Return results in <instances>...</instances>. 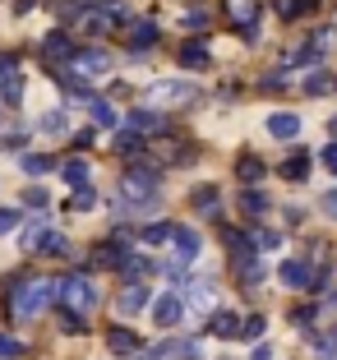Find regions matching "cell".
Listing matches in <instances>:
<instances>
[{
  "label": "cell",
  "instance_id": "1",
  "mask_svg": "<svg viewBox=\"0 0 337 360\" xmlns=\"http://www.w3.org/2000/svg\"><path fill=\"white\" fill-rule=\"evenodd\" d=\"M61 300H65V309H74V314L88 319V309L97 305V286L84 282L79 273H70V277H61Z\"/></svg>",
  "mask_w": 337,
  "mask_h": 360
},
{
  "label": "cell",
  "instance_id": "2",
  "mask_svg": "<svg viewBox=\"0 0 337 360\" xmlns=\"http://www.w3.org/2000/svg\"><path fill=\"white\" fill-rule=\"evenodd\" d=\"M23 250H46V255H65L70 245H65V236L56 231V226L32 222V226H28V236H23Z\"/></svg>",
  "mask_w": 337,
  "mask_h": 360
},
{
  "label": "cell",
  "instance_id": "3",
  "mask_svg": "<svg viewBox=\"0 0 337 360\" xmlns=\"http://www.w3.org/2000/svg\"><path fill=\"white\" fill-rule=\"evenodd\" d=\"M277 277H282V286H291V291H305V286H324V277H328V273H319V268L300 264V259H286Z\"/></svg>",
  "mask_w": 337,
  "mask_h": 360
},
{
  "label": "cell",
  "instance_id": "4",
  "mask_svg": "<svg viewBox=\"0 0 337 360\" xmlns=\"http://www.w3.org/2000/svg\"><path fill=\"white\" fill-rule=\"evenodd\" d=\"M74 51H79V46H74V42H70V32H61V28L42 37V60H46V65H65V60H74Z\"/></svg>",
  "mask_w": 337,
  "mask_h": 360
},
{
  "label": "cell",
  "instance_id": "5",
  "mask_svg": "<svg viewBox=\"0 0 337 360\" xmlns=\"http://www.w3.org/2000/svg\"><path fill=\"white\" fill-rule=\"evenodd\" d=\"M227 14H231V23L245 32L254 42V23H259V0H227Z\"/></svg>",
  "mask_w": 337,
  "mask_h": 360
},
{
  "label": "cell",
  "instance_id": "6",
  "mask_svg": "<svg viewBox=\"0 0 337 360\" xmlns=\"http://www.w3.org/2000/svg\"><path fill=\"white\" fill-rule=\"evenodd\" d=\"M203 356V342L185 338V342H167V347H153V360H199Z\"/></svg>",
  "mask_w": 337,
  "mask_h": 360
},
{
  "label": "cell",
  "instance_id": "7",
  "mask_svg": "<svg viewBox=\"0 0 337 360\" xmlns=\"http://www.w3.org/2000/svg\"><path fill=\"white\" fill-rule=\"evenodd\" d=\"M125 129H129V134H167V116H153V111L139 106V111L125 116Z\"/></svg>",
  "mask_w": 337,
  "mask_h": 360
},
{
  "label": "cell",
  "instance_id": "8",
  "mask_svg": "<svg viewBox=\"0 0 337 360\" xmlns=\"http://www.w3.org/2000/svg\"><path fill=\"white\" fill-rule=\"evenodd\" d=\"M158 19H139V23H129V51H134V56H144L148 51V46H153V42H158Z\"/></svg>",
  "mask_w": 337,
  "mask_h": 360
},
{
  "label": "cell",
  "instance_id": "9",
  "mask_svg": "<svg viewBox=\"0 0 337 360\" xmlns=\"http://www.w3.org/2000/svg\"><path fill=\"white\" fill-rule=\"evenodd\" d=\"M153 319H158V328H176L180 319H185V305H180V296H158V305H153Z\"/></svg>",
  "mask_w": 337,
  "mask_h": 360
},
{
  "label": "cell",
  "instance_id": "10",
  "mask_svg": "<svg viewBox=\"0 0 337 360\" xmlns=\"http://www.w3.org/2000/svg\"><path fill=\"white\" fill-rule=\"evenodd\" d=\"M74 65H79L84 75H106V70H111V56L97 51V46H88V51H74Z\"/></svg>",
  "mask_w": 337,
  "mask_h": 360
},
{
  "label": "cell",
  "instance_id": "11",
  "mask_svg": "<svg viewBox=\"0 0 337 360\" xmlns=\"http://www.w3.org/2000/svg\"><path fill=\"white\" fill-rule=\"evenodd\" d=\"M268 134H273V139H295V134H300V116H291V111H273V116H268Z\"/></svg>",
  "mask_w": 337,
  "mask_h": 360
},
{
  "label": "cell",
  "instance_id": "12",
  "mask_svg": "<svg viewBox=\"0 0 337 360\" xmlns=\"http://www.w3.org/2000/svg\"><path fill=\"white\" fill-rule=\"evenodd\" d=\"M106 347L116 351V356H134V351H139V338H134L129 328H120V323H116V328H106Z\"/></svg>",
  "mask_w": 337,
  "mask_h": 360
},
{
  "label": "cell",
  "instance_id": "13",
  "mask_svg": "<svg viewBox=\"0 0 337 360\" xmlns=\"http://www.w3.org/2000/svg\"><path fill=\"white\" fill-rule=\"evenodd\" d=\"M176 56H180V65H185V70H208V60H212L203 42H185Z\"/></svg>",
  "mask_w": 337,
  "mask_h": 360
},
{
  "label": "cell",
  "instance_id": "14",
  "mask_svg": "<svg viewBox=\"0 0 337 360\" xmlns=\"http://www.w3.org/2000/svg\"><path fill=\"white\" fill-rule=\"evenodd\" d=\"M176 255L180 259H199V250H203V240H199V231H185V226H176Z\"/></svg>",
  "mask_w": 337,
  "mask_h": 360
},
{
  "label": "cell",
  "instance_id": "15",
  "mask_svg": "<svg viewBox=\"0 0 337 360\" xmlns=\"http://www.w3.org/2000/svg\"><path fill=\"white\" fill-rule=\"evenodd\" d=\"M116 305H120V314H139V309L148 305V291H144V286H120Z\"/></svg>",
  "mask_w": 337,
  "mask_h": 360
},
{
  "label": "cell",
  "instance_id": "16",
  "mask_svg": "<svg viewBox=\"0 0 337 360\" xmlns=\"http://www.w3.org/2000/svg\"><path fill=\"white\" fill-rule=\"evenodd\" d=\"M264 171H268V162H264V158H254V153H245V158L236 162V180H245V185H254V180L264 176Z\"/></svg>",
  "mask_w": 337,
  "mask_h": 360
},
{
  "label": "cell",
  "instance_id": "17",
  "mask_svg": "<svg viewBox=\"0 0 337 360\" xmlns=\"http://www.w3.org/2000/svg\"><path fill=\"white\" fill-rule=\"evenodd\" d=\"M148 268H153V264H148L144 255H125V259H120V268H116V273H125V286H139V277H144Z\"/></svg>",
  "mask_w": 337,
  "mask_h": 360
},
{
  "label": "cell",
  "instance_id": "18",
  "mask_svg": "<svg viewBox=\"0 0 337 360\" xmlns=\"http://www.w3.org/2000/svg\"><path fill=\"white\" fill-rule=\"evenodd\" d=\"M277 171H282V180H305L310 176V153H291Z\"/></svg>",
  "mask_w": 337,
  "mask_h": 360
},
{
  "label": "cell",
  "instance_id": "19",
  "mask_svg": "<svg viewBox=\"0 0 337 360\" xmlns=\"http://www.w3.org/2000/svg\"><path fill=\"white\" fill-rule=\"evenodd\" d=\"M241 212H245V217H264V212H268V194L264 190H245L241 194Z\"/></svg>",
  "mask_w": 337,
  "mask_h": 360
},
{
  "label": "cell",
  "instance_id": "20",
  "mask_svg": "<svg viewBox=\"0 0 337 360\" xmlns=\"http://www.w3.org/2000/svg\"><path fill=\"white\" fill-rule=\"evenodd\" d=\"M84 102H88V116H93L97 125H120V120H116V111H111V102H102V97H93V93H88Z\"/></svg>",
  "mask_w": 337,
  "mask_h": 360
},
{
  "label": "cell",
  "instance_id": "21",
  "mask_svg": "<svg viewBox=\"0 0 337 360\" xmlns=\"http://www.w3.org/2000/svg\"><path fill=\"white\" fill-rule=\"evenodd\" d=\"M212 333H217V338H236V333H241V319L231 314V309H217V314H212V323H208Z\"/></svg>",
  "mask_w": 337,
  "mask_h": 360
},
{
  "label": "cell",
  "instance_id": "22",
  "mask_svg": "<svg viewBox=\"0 0 337 360\" xmlns=\"http://www.w3.org/2000/svg\"><path fill=\"white\" fill-rule=\"evenodd\" d=\"M153 97H162V102H185V97H194V88L171 79V84H158V88H153Z\"/></svg>",
  "mask_w": 337,
  "mask_h": 360
},
{
  "label": "cell",
  "instance_id": "23",
  "mask_svg": "<svg viewBox=\"0 0 337 360\" xmlns=\"http://www.w3.org/2000/svg\"><path fill=\"white\" fill-rule=\"evenodd\" d=\"M19 167L28 171V176H46V171H56V158H42V153H23Z\"/></svg>",
  "mask_w": 337,
  "mask_h": 360
},
{
  "label": "cell",
  "instance_id": "24",
  "mask_svg": "<svg viewBox=\"0 0 337 360\" xmlns=\"http://www.w3.org/2000/svg\"><path fill=\"white\" fill-rule=\"evenodd\" d=\"M61 176L70 180L74 190H79V185H88V162H79V158H70V162H61Z\"/></svg>",
  "mask_w": 337,
  "mask_h": 360
},
{
  "label": "cell",
  "instance_id": "25",
  "mask_svg": "<svg viewBox=\"0 0 337 360\" xmlns=\"http://www.w3.org/2000/svg\"><path fill=\"white\" fill-rule=\"evenodd\" d=\"M171 236H176V222H148L144 226V240L148 245H167Z\"/></svg>",
  "mask_w": 337,
  "mask_h": 360
},
{
  "label": "cell",
  "instance_id": "26",
  "mask_svg": "<svg viewBox=\"0 0 337 360\" xmlns=\"http://www.w3.org/2000/svg\"><path fill=\"white\" fill-rule=\"evenodd\" d=\"M0 97H5V102H19V97H23V75H19V70H14V75H5V79H0Z\"/></svg>",
  "mask_w": 337,
  "mask_h": 360
},
{
  "label": "cell",
  "instance_id": "27",
  "mask_svg": "<svg viewBox=\"0 0 337 360\" xmlns=\"http://www.w3.org/2000/svg\"><path fill=\"white\" fill-rule=\"evenodd\" d=\"M70 208H74V212L97 208V190H93V185H79V190H74V199H70Z\"/></svg>",
  "mask_w": 337,
  "mask_h": 360
},
{
  "label": "cell",
  "instance_id": "28",
  "mask_svg": "<svg viewBox=\"0 0 337 360\" xmlns=\"http://www.w3.org/2000/svg\"><path fill=\"white\" fill-rule=\"evenodd\" d=\"M190 199H194V208H199V212H217V190H212V185H199Z\"/></svg>",
  "mask_w": 337,
  "mask_h": 360
},
{
  "label": "cell",
  "instance_id": "29",
  "mask_svg": "<svg viewBox=\"0 0 337 360\" xmlns=\"http://www.w3.org/2000/svg\"><path fill=\"white\" fill-rule=\"evenodd\" d=\"M300 88H305V93H310V97H324V93H328V88H333V79H328V75H324V70H314V75H310V79H305V84H300Z\"/></svg>",
  "mask_w": 337,
  "mask_h": 360
},
{
  "label": "cell",
  "instance_id": "30",
  "mask_svg": "<svg viewBox=\"0 0 337 360\" xmlns=\"http://www.w3.org/2000/svg\"><path fill=\"white\" fill-rule=\"evenodd\" d=\"M116 153H129V158H134V153H144V139L129 134V129H120L116 134Z\"/></svg>",
  "mask_w": 337,
  "mask_h": 360
},
{
  "label": "cell",
  "instance_id": "31",
  "mask_svg": "<svg viewBox=\"0 0 337 360\" xmlns=\"http://www.w3.org/2000/svg\"><path fill=\"white\" fill-rule=\"evenodd\" d=\"M37 129H42V134H65V111H46V116L37 120Z\"/></svg>",
  "mask_w": 337,
  "mask_h": 360
},
{
  "label": "cell",
  "instance_id": "32",
  "mask_svg": "<svg viewBox=\"0 0 337 360\" xmlns=\"http://www.w3.org/2000/svg\"><path fill=\"white\" fill-rule=\"evenodd\" d=\"M319 56H324V51H319V46L310 42V46H300V51H291V56H286V65H314Z\"/></svg>",
  "mask_w": 337,
  "mask_h": 360
},
{
  "label": "cell",
  "instance_id": "33",
  "mask_svg": "<svg viewBox=\"0 0 337 360\" xmlns=\"http://www.w3.org/2000/svg\"><path fill=\"white\" fill-rule=\"evenodd\" d=\"M180 23H185V28H194V32H199V28H208V10H199V5H194V10H185V14H180Z\"/></svg>",
  "mask_w": 337,
  "mask_h": 360
},
{
  "label": "cell",
  "instance_id": "34",
  "mask_svg": "<svg viewBox=\"0 0 337 360\" xmlns=\"http://www.w3.org/2000/svg\"><path fill=\"white\" fill-rule=\"evenodd\" d=\"M264 328H268V323H264V314H250V319L241 323V338H264Z\"/></svg>",
  "mask_w": 337,
  "mask_h": 360
},
{
  "label": "cell",
  "instance_id": "35",
  "mask_svg": "<svg viewBox=\"0 0 337 360\" xmlns=\"http://www.w3.org/2000/svg\"><path fill=\"white\" fill-rule=\"evenodd\" d=\"M61 328H65V333H84V328H88V319H84V314H74V309H65V314H61Z\"/></svg>",
  "mask_w": 337,
  "mask_h": 360
},
{
  "label": "cell",
  "instance_id": "36",
  "mask_svg": "<svg viewBox=\"0 0 337 360\" xmlns=\"http://www.w3.org/2000/svg\"><path fill=\"white\" fill-rule=\"evenodd\" d=\"M14 226H19V212H14V208H0V236H10Z\"/></svg>",
  "mask_w": 337,
  "mask_h": 360
},
{
  "label": "cell",
  "instance_id": "37",
  "mask_svg": "<svg viewBox=\"0 0 337 360\" xmlns=\"http://www.w3.org/2000/svg\"><path fill=\"white\" fill-rule=\"evenodd\" d=\"M19 338H10V333H0V356H19Z\"/></svg>",
  "mask_w": 337,
  "mask_h": 360
},
{
  "label": "cell",
  "instance_id": "38",
  "mask_svg": "<svg viewBox=\"0 0 337 360\" xmlns=\"http://www.w3.org/2000/svg\"><path fill=\"white\" fill-rule=\"evenodd\" d=\"M23 203H28V208H42V203H46V190H37V185H32V190H23Z\"/></svg>",
  "mask_w": 337,
  "mask_h": 360
},
{
  "label": "cell",
  "instance_id": "39",
  "mask_svg": "<svg viewBox=\"0 0 337 360\" xmlns=\"http://www.w3.org/2000/svg\"><path fill=\"white\" fill-rule=\"evenodd\" d=\"M14 70H19V60H14L10 51H0V79H5V75H14Z\"/></svg>",
  "mask_w": 337,
  "mask_h": 360
},
{
  "label": "cell",
  "instance_id": "40",
  "mask_svg": "<svg viewBox=\"0 0 337 360\" xmlns=\"http://www.w3.org/2000/svg\"><path fill=\"white\" fill-rule=\"evenodd\" d=\"M324 167L337 176V143H328V148H324Z\"/></svg>",
  "mask_w": 337,
  "mask_h": 360
},
{
  "label": "cell",
  "instance_id": "41",
  "mask_svg": "<svg viewBox=\"0 0 337 360\" xmlns=\"http://www.w3.org/2000/svg\"><path fill=\"white\" fill-rule=\"evenodd\" d=\"M282 88H286V79H282V75H273V79H264V93H282Z\"/></svg>",
  "mask_w": 337,
  "mask_h": 360
},
{
  "label": "cell",
  "instance_id": "42",
  "mask_svg": "<svg viewBox=\"0 0 337 360\" xmlns=\"http://www.w3.org/2000/svg\"><path fill=\"white\" fill-rule=\"evenodd\" d=\"M324 212H328V217H337V190L324 194Z\"/></svg>",
  "mask_w": 337,
  "mask_h": 360
},
{
  "label": "cell",
  "instance_id": "43",
  "mask_svg": "<svg viewBox=\"0 0 337 360\" xmlns=\"http://www.w3.org/2000/svg\"><path fill=\"white\" fill-rule=\"evenodd\" d=\"M254 360H273V347H254Z\"/></svg>",
  "mask_w": 337,
  "mask_h": 360
},
{
  "label": "cell",
  "instance_id": "44",
  "mask_svg": "<svg viewBox=\"0 0 337 360\" xmlns=\"http://www.w3.org/2000/svg\"><path fill=\"white\" fill-rule=\"evenodd\" d=\"M32 5H37V0H19V5H14V14H28Z\"/></svg>",
  "mask_w": 337,
  "mask_h": 360
},
{
  "label": "cell",
  "instance_id": "45",
  "mask_svg": "<svg viewBox=\"0 0 337 360\" xmlns=\"http://www.w3.org/2000/svg\"><path fill=\"white\" fill-rule=\"evenodd\" d=\"M328 129H333V143H337V116H333V120H328Z\"/></svg>",
  "mask_w": 337,
  "mask_h": 360
}]
</instances>
